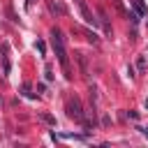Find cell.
<instances>
[{
  "mask_svg": "<svg viewBox=\"0 0 148 148\" xmlns=\"http://www.w3.org/2000/svg\"><path fill=\"white\" fill-rule=\"evenodd\" d=\"M49 9H51L53 14H62V12H65V9H62L58 2H53V0H49Z\"/></svg>",
  "mask_w": 148,
  "mask_h": 148,
  "instance_id": "cell-5",
  "label": "cell"
},
{
  "mask_svg": "<svg viewBox=\"0 0 148 148\" xmlns=\"http://www.w3.org/2000/svg\"><path fill=\"white\" fill-rule=\"evenodd\" d=\"M25 2H28V7H30V5H32V2H35V0H25Z\"/></svg>",
  "mask_w": 148,
  "mask_h": 148,
  "instance_id": "cell-10",
  "label": "cell"
},
{
  "mask_svg": "<svg viewBox=\"0 0 148 148\" xmlns=\"http://www.w3.org/2000/svg\"><path fill=\"white\" fill-rule=\"evenodd\" d=\"M35 46L39 49V53H42V56H46V46H44V42H42V39H39V42L35 44Z\"/></svg>",
  "mask_w": 148,
  "mask_h": 148,
  "instance_id": "cell-8",
  "label": "cell"
},
{
  "mask_svg": "<svg viewBox=\"0 0 148 148\" xmlns=\"http://www.w3.org/2000/svg\"><path fill=\"white\" fill-rule=\"evenodd\" d=\"M76 5H79V9H81V16L86 18V23H92V25H97V18L90 14V9H88L86 0H76Z\"/></svg>",
  "mask_w": 148,
  "mask_h": 148,
  "instance_id": "cell-3",
  "label": "cell"
},
{
  "mask_svg": "<svg viewBox=\"0 0 148 148\" xmlns=\"http://www.w3.org/2000/svg\"><path fill=\"white\" fill-rule=\"evenodd\" d=\"M99 18H102V23H104V30H106V35H111V25H109V21H106V14H104V9H99Z\"/></svg>",
  "mask_w": 148,
  "mask_h": 148,
  "instance_id": "cell-6",
  "label": "cell"
},
{
  "mask_svg": "<svg viewBox=\"0 0 148 148\" xmlns=\"http://www.w3.org/2000/svg\"><path fill=\"white\" fill-rule=\"evenodd\" d=\"M51 44H53V51H56V56H58V62H60L62 69H65V76L72 79V74H69V58H67V51H65V39H62V32H60L58 28L51 30Z\"/></svg>",
  "mask_w": 148,
  "mask_h": 148,
  "instance_id": "cell-1",
  "label": "cell"
},
{
  "mask_svg": "<svg viewBox=\"0 0 148 148\" xmlns=\"http://www.w3.org/2000/svg\"><path fill=\"white\" fill-rule=\"evenodd\" d=\"M136 65H139V69H146V56H139V62Z\"/></svg>",
  "mask_w": 148,
  "mask_h": 148,
  "instance_id": "cell-9",
  "label": "cell"
},
{
  "mask_svg": "<svg viewBox=\"0 0 148 148\" xmlns=\"http://www.w3.org/2000/svg\"><path fill=\"white\" fill-rule=\"evenodd\" d=\"M67 116L74 118V120H79V123L86 120V113H83V106H81L79 97H69V102H67Z\"/></svg>",
  "mask_w": 148,
  "mask_h": 148,
  "instance_id": "cell-2",
  "label": "cell"
},
{
  "mask_svg": "<svg viewBox=\"0 0 148 148\" xmlns=\"http://www.w3.org/2000/svg\"><path fill=\"white\" fill-rule=\"evenodd\" d=\"M83 35H86V39H88V42H90V44H97V42H99V37H97V35H95V32H92V30H88V28H86V30H83Z\"/></svg>",
  "mask_w": 148,
  "mask_h": 148,
  "instance_id": "cell-4",
  "label": "cell"
},
{
  "mask_svg": "<svg viewBox=\"0 0 148 148\" xmlns=\"http://www.w3.org/2000/svg\"><path fill=\"white\" fill-rule=\"evenodd\" d=\"M42 120H44V123H49V125H56V118H53V116H49V113H42Z\"/></svg>",
  "mask_w": 148,
  "mask_h": 148,
  "instance_id": "cell-7",
  "label": "cell"
}]
</instances>
